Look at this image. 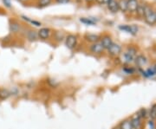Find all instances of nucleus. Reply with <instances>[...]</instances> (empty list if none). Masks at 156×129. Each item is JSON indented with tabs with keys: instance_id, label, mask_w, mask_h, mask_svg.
Wrapping results in <instances>:
<instances>
[{
	"instance_id": "obj_1",
	"label": "nucleus",
	"mask_w": 156,
	"mask_h": 129,
	"mask_svg": "<svg viewBox=\"0 0 156 129\" xmlns=\"http://www.w3.org/2000/svg\"><path fill=\"white\" fill-rule=\"evenodd\" d=\"M143 18L147 24L154 25L156 23V11L151 5H146Z\"/></svg>"
},
{
	"instance_id": "obj_2",
	"label": "nucleus",
	"mask_w": 156,
	"mask_h": 129,
	"mask_svg": "<svg viewBox=\"0 0 156 129\" xmlns=\"http://www.w3.org/2000/svg\"><path fill=\"white\" fill-rule=\"evenodd\" d=\"M78 37L76 35L69 34L65 37V45L69 50H74L77 45Z\"/></svg>"
},
{
	"instance_id": "obj_3",
	"label": "nucleus",
	"mask_w": 156,
	"mask_h": 129,
	"mask_svg": "<svg viewBox=\"0 0 156 129\" xmlns=\"http://www.w3.org/2000/svg\"><path fill=\"white\" fill-rule=\"evenodd\" d=\"M107 51L108 52V55H110L111 56H118L122 54V48L121 45L118 44L116 43H113L111 46Z\"/></svg>"
},
{
	"instance_id": "obj_4",
	"label": "nucleus",
	"mask_w": 156,
	"mask_h": 129,
	"mask_svg": "<svg viewBox=\"0 0 156 129\" xmlns=\"http://www.w3.org/2000/svg\"><path fill=\"white\" fill-rule=\"evenodd\" d=\"M119 29L121 30H123L125 32H128V33L131 34L133 36H135L136 34L138 33L139 31V28L137 25L135 24H131V25H128V24H123V25H120Z\"/></svg>"
},
{
	"instance_id": "obj_5",
	"label": "nucleus",
	"mask_w": 156,
	"mask_h": 129,
	"mask_svg": "<svg viewBox=\"0 0 156 129\" xmlns=\"http://www.w3.org/2000/svg\"><path fill=\"white\" fill-rule=\"evenodd\" d=\"M101 44L102 45V47L105 49V50H108L111 44H113V40H112L111 36L108 35V34H105L103 36L100 37V41Z\"/></svg>"
},
{
	"instance_id": "obj_6",
	"label": "nucleus",
	"mask_w": 156,
	"mask_h": 129,
	"mask_svg": "<svg viewBox=\"0 0 156 129\" xmlns=\"http://www.w3.org/2000/svg\"><path fill=\"white\" fill-rule=\"evenodd\" d=\"M89 51H90L91 53H93L95 55H101V54L103 53L105 49L102 47V45L101 44L100 42H97V43L91 44V46L89 47Z\"/></svg>"
},
{
	"instance_id": "obj_7",
	"label": "nucleus",
	"mask_w": 156,
	"mask_h": 129,
	"mask_svg": "<svg viewBox=\"0 0 156 129\" xmlns=\"http://www.w3.org/2000/svg\"><path fill=\"white\" fill-rule=\"evenodd\" d=\"M37 35H38V38L42 40H47L50 38V35H51V30L47 27H44L41 28L37 31Z\"/></svg>"
},
{
	"instance_id": "obj_8",
	"label": "nucleus",
	"mask_w": 156,
	"mask_h": 129,
	"mask_svg": "<svg viewBox=\"0 0 156 129\" xmlns=\"http://www.w3.org/2000/svg\"><path fill=\"white\" fill-rule=\"evenodd\" d=\"M139 0H128L127 4V11L133 14L136 12V10L139 6Z\"/></svg>"
},
{
	"instance_id": "obj_9",
	"label": "nucleus",
	"mask_w": 156,
	"mask_h": 129,
	"mask_svg": "<svg viewBox=\"0 0 156 129\" xmlns=\"http://www.w3.org/2000/svg\"><path fill=\"white\" fill-rule=\"evenodd\" d=\"M119 0H108V2L107 3V6L108 11L112 13H117L119 10Z\"/></svg>"
},
{
	"instance_id": "obj_10",
	"label": "nucleus",
	"mask_w": 156,
	"mask_h": 129,
	"mask_svg": "<svg viewBox=\"0 0 156 129\" xmlns=\"http://www.w3.org/2000/svg\"><path fill=\"white\" fill-rule=\"evenodd\" d=\"M84 39L86 42L90 43V44H95L100 41V36L96 34L87 33L84 35Z\"/></svg>"
},
{
	"instance_id": "obj_11",
	"label": "nucleus",
	"mask_w": 156,
	"mask_h": 129,
	"mask_svg": "<svg viewBox=\"0 0 156 129\" xmlns=\"http://www.w3.org/2000/svg\"><path fill=\"white\" fill-rule=\"evenodd\" d=\"M130 120H131V123H132L133 129H141V127H142L141 119L140 118L137 114L135 116H134V117H132Z\"/></svg>"
},
{
	"instance_id": "obj_12",
	"label": "nucleus",
	"mask_w": 156,
	"mask_h": 129,
	"mask_svg": "<svg viewBox=\"0 0 156 129\" xmlns=\"http://www.w3.org/2000/svg\"><path fill=\"white\" fill-rule=\"evenodd\" d=\"M134 62H135V64H136L140 68H141L143 66L147 65V59L146 58V56H142V55H140V56L135 57Z\"/></svg>"
},
{
	"instance_id": "obj_13",
	"label": "nucleus",
	"mask_w": 156,
	"mask_h": 129,
	"mask_svg": "<svg viewBox=\"0 0 156 129\" xmlns=\"http://www.w3.org/2000/svg\"><path fill=\"white\" fill-rule=\"evenodd\" d=\"M97 21L98 20L95 19V17H81L80 18V22L86 25H95Z\"/></svg>"
},
{
	"instance_id": "obj_14",
	"label": "nucleus",
	"mask_w": 156,
	"mask_h": 129,
	"mask_svg": "<svg viewBox=\"0 0 156 129\" xmlns=\"http://www.w3.org/2000/svg\"><path fill=\"white\" fill-rule=\"evenodd\" d=\"M26 37H27L29 41H30V42H35V41L38 39L37 32L36 30H29L28 32L26 34Z\"/></svg>"
},
{
	"instance_id": "obj_15",
	"label": "nucleus",
	"mask_w": 156,
	"mask_h": 129,
	"mask_svg": "<svg viewBox=\"0 0 156 129\" xmlns=\"http://www.w3.org/2000/svg\"><path fill=\"white\" fill-rule=\"evenodd\" d=\"M119 127L121 129H133L130 119H126V120H122L121 124L119 125Z\"/></svg>"
},
{
	"instance_id": "obj_16",
	"label": "nucleus",
	"mask_w": 156,
	"mask_h": 129,
	"mask_svg": "<svg viewBox=\"0 0 156 129\" xmlns=\"http://www.w3.org/2000/svg\"><path fill=\"white\" fill-rule=\"evenodd\" d=\"M141 73H142V75H143L145 77H153V76L156 75L154 67L148 68L146 71H141Z\"/></svg>"
},
{
	"instance_id": "obj_17",
	"label": "nucleus",
	"mask_w": 156,
	"mask_h": 129,
	"mask_svg": "<svg viewBox=\"0 0 156 129\" xmlns=\"http://www.w3.org/2000/svg\"><path fill=\"white\" fill-rule=\"evenodd\" d=\"M123 59H124V62L126 63H132L134 62V59H135V56L130 55L129 53H128L127 51L123 54Z\"/></svg>"
},
{
	"instance_id": "obj_18",
	"label": "nucleus",
	"mask_w": 156,
	"mask_h": 129,
	"mask_svg": "<svg viewBox=\"0 0 156 129\" xmlns=\"http://www.w3.org/2000/svg\"><path fill=\"white\" fill-rule=\"evenodd\" d=\"M10 29H11V32L13 33H17L20 30V24L17 22V21H13L10 25Z\"/></svg>"
},
{
	"instance_id": "obj_19",
	"label": "nucleus",
	"mask_w": 156,
	"mask_h": 129,
	"mask_svg": "<svg viewBox=\"0 0 156 129\" xmlns=\"http://www.w3.org/2000/svg\"><path fill=\"white\" fill-rule=\"evenodd\" d=\"M53 0H37V5L39 8H44L49 6L52 3Z\"/></svg>"
},
{
	"instance_id": "obj_20",
	"label": "nucleus",
	"mask_w": 156,
	"mask_h": 129,
	"mask_svg": "<svg viewBox=\"0 0 156 129\" xmlns=\"http://www.w3.org/2000/svg\"><path fill=\"white\" fill-rule=\"evenodd\" d=\"M11 96V92L5 89H0V100H6L9 96Z\"/></svg>"
},
{
	"instance_id": "obj_21",
	"label": "nucleus",
	"mask_w": 156,
	"mask_h": 129,
	"mask_svg": "<svg viewBox=\"0 0 156 129\" xmlns=\"http://www.w3.org/2000/svg\"><path fill=\"white\" fill-rule=\"evenodd\" d=\"M145 6L146 5L144 4H139V6H138V8H137V10H136V14L138 15V17H143L144 16V11H145Z\"/></svg>"
},
{
	"instance_id": "obj_22",
	"label": "nucleus",
	"mask_w": 156,
	"mask_h": 129,
	"mask_svg": "<svg viewBox=\"0 0 156 129\" xmlns=\"http://www.w3.org/2000/svg\"><path fill=\"white\" fill-rule=\"evenodd\" d=\"M119 10L122 12H127V4L128 0H119Z\"/></svg>"
},
{
	"instance_id": "obj_23",
	"label": "nucleus",
	"mask_w": 156,
	"mask_h": 129,
	"mask_svg": "<svg viewBox=\"0 0 156 129\" xmlns=\"http://www.w3.org/2000/svg\"><path fill=\"white\" fill-rule=\"evenodd\" d=\"M23 19V20H25V21H27V22L30 23L31 24H33V25H35V26H37V27H39V26H41L42 25V23L40 22H38V21H36V20H33V19H31V18H30V17H26V16H22L21 17Z\"/></svg>"
},
{
	"instance_id": "obj_24",
	"label": "nucleus",
	"mask_w": 156,
	"mask_h": 129,
	"mask_svg": "<svg viewBox=\"0 0 156 129\" xmlns=\"http://www.w3.org/2000/svg\"><path fill=\"white\" fill-rule=\"evenodd\" d=\"M66 36L62 31H56L55 32V39L58 42H62L63 39H65Z\"/></svg>"
},
{
	"instance_id": "obj_25",
	"label": "nucleus",
	"mask_w": 156,
	"mask_h": 129,
	"mask_svg": "<svg viewBox=\"0 0 156 129\" xmlns=\"http://www.w3.org/2000/svg\"><path fill=\"white\" fill-rule=\"evenodd\" d=\"M149 116H150L151 120H156V104H154L150 109V113H149Z\"/></svg>"
},
{
	"instance_id": "obj_26",
	"label": "nucleus",
	"mask_w": 156,
	"mask_h": 129,
	"mask_svg": "<svg viewBox=\"0 0 156 129\" xmlns=\"http://www.w3.org/2000/svg\"><path fill=\"white\" fill-rule=\"evenodd\" d=\"M146 109L145 108H141L139 112L137 113V115L139 116L140 119H143V118H146Z\"/></svg>"
},
{
	"instance_id": "obj_27",
	"label": "nucleus",
	"mask_w": 156,
	"mask_h": 129,
	"mask_svg": "<svg viewBox=\"0 0 156 129\" xmlns=\"http://www.w3.org/2000/svg\"><path fill=\"white\" fill-rule=\"evenodd\" d=\"M55 2L58 5H66L70 2V0H55Z\"/></svg>"
},
{
	"instance_id": "obj_28",
	"label": "nucleus",
	"mask_w": 156,
	"mask_h": 129,
	"mask_svg": "<svg viewBox=\"0 0 156 129\" xmlns=\"http://www.w3.org/2000/svg\"><path fill=\"white\" fill-rule=\"evenodd\" d=\"M48 82H49V84H50L52 88H56V87L58 86V82H56L55 80H49Z\"/></svg>"
},
{
	"instance_id": "obj_29",
	"label": "nucleus",
	"mask_w": 156,
	"mask_h": 129,
	"mask_svg": "<svg viewBox=\"0 0 156 129\" xmlns=\"http://www.w3.org/2000/svg\"><path fill=\"white\" fill-rule=\"evenodd\" d=\"M95 1L98 4V5H107V3L108 2V0H95Z\"/></svg>"
},
{
	"instance_id": "obj_30",
	"label": "nucleus",
	"mask_w": 156,
	"mask_h": 129,
	"mask_svg": "<svg viewBox=\"0 0 156 129\" xmlns=\"http://www.w3.org/2000/svg\"><path fill=\"white\" fill-rule=\"evenodd\" d=\"M125 72L128 75H130V74H133L134 72V68H126L125 69Z\"/></svg>"
},
{
	"instance_id": "obj_31",
	"label": "nucleus",
	"mask_w": 156,
	"mask_h": 129,
	"mask_svg": "<svg viewBox=\"0 0 156 129\" xmlns=\"http://www.w3.org/2000/svg\"><path fill=\"white\" fill-rule=\"evenodd\" d=\"M3 3H4V5H5L6 7H8V8H10L11 6V0H3Z\"/></svg>"
},
{
	"instance_id": "obj_32",
	"label": "nucleus",
	"mask_w": 156,
	"mask_h": 129,
	"mask_svg": "<svg viewBox=\"0 0 156 129\" xmlns=\"http://www.w3.org/2000/svg\"><path fill=\"white\" fill-rule=\"evenodd\" d=\"M17 2H20V3H28L29 1L30 0H17Z\"/></svg>"
},
{
	"instance_id": "obj_33",
	"label": "nucleus",
	"mask_w": 156,
	"mask_h": 129,
	"mask_svg": "<svg viewBox=\"0 0 156 129\" xmlns=\"http://www.w3.org/2000/svg\"><path fill=\"white\" fill-rule=\"evenodd\" d=\"M86 3H92V2H94L95 0H84Z\"/></svg>"
},
{
	"instance_id": "obj_34",
	"label": "nucleus",
	"mask_w": 156,
	"mask_h": 129,
	"mask_svg": "<svg viewBox=\"0 0 156 129\" xmlns=\"http://www.w3.org/2000/svg\"><path fill=\"white\" fill-rule=\"evenodd\" d=\"M153 67H154V71H155V74H156V63L154 65V66H153Z\"/></svg>"
},
{
	"instance_id": "obj_35",
	"label": "nucleus",
	"mask_w": 156,
	"mask_h": 129,
	"mask_svg": "<svg viewBox=\"0 0 156 129\" xmlns=\"http://www.w3.org/2000/svg\"><path fill=\"white\" fill-rule=\"evenodd\" d=\"M113 129H121L120 128V127H119V126H117V127H114V128Z\"/></svg>"
}]
</instances>
